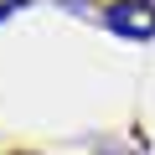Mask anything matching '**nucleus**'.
I'll return each instance as SVG.
<instances>
[{
	"label": "nucleus",
	"instance_id": "1",
	"mask_svg": "<svg viewBox=\"0 0 155 155\" xmlns=\"http://www.w3.org/2000/svg\"><path fill=\"white\" fill-rule=\"evenodd\" d=\"M104 26H109L114 36L150 41V36H155V5H150V0H119V5L104 11Z\"/></svg>",
	"mask_w": 155,
	"mask_h": 155
},
{
	"label": "nucleus",
	"instance_id": "2",
	"mask_svg": "<svg viewBox=\"0 0 155 155\" xmlns=\"http://www.w3.org/2000/svg\"><path fill=\"white\" fill-rule=\"evenodd\" d=\"M11 11H26V0H0V21H5Z\"/></svg>",
	"mask_w": 155,
	"mask_h": 155
}]
</instances>
